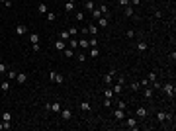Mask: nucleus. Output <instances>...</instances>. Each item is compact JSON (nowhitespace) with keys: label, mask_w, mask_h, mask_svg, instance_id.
<instances>
[{"label":"nucleus","mask_w":176,"mask_h":131,"mask_svg":"<svg viewBox=\"0 0 176 131\" xmlns=\"http://www.w3.org/2000/svg\"><path fill=\"white\" fill-rule=\"evenodd\" d=\"M6 65H4V63H0V76H2V74H6Z\"/></svg>","instance_id":"39"},{"label":"nucleus","mask_w":176,"mask_h":131,"mask_svg":"<svg viewBox=\"0 0 176 131\" xmlns=\"http://www.w3.org/2000/svg\"><path fill=\"white\" fill-rule=\"evenodd\" d=\"M104 98L112 100V98H114V90H112V88H106V90H104Z\"/></svg>","instance_id":"18"},{"label":"nucleus","mask_w":176,"mask_h":131,"mask_svg":"<svg viewBox=\"0 0 176 131\" xmlns=\"http://www.w3.org/2000/svg\"><path fill=\"white\" fill-rule=\"evenodd\" d=\"M31 49H33V51H39L41 47H39V43H33V45H31Z\"/></svg>","instance_id":"47"},{"label":"nucleus","mask_w":176,"mask_h":131,"mask_svg":"<svg viewBox=\"0 0 176 131\" xmlns=\"http://www.w3.org/2000/svg\"><path fill=\"white\" fill-rule=\"evenodd\" d=\"M125 125H127L129 129H137V119H135V118H127V121H125Z\"/></svg>","instance_id":"7"},{"label":"nucleus","mask_w":176,"mask_h":131,"mask_svg":"<svg viewBox=\"0 0 176 131\" xmlns=\"http://www.w3.org/2000/svg\"><path fill=\"white\" fill-rule=\"evenodd\" d=\"M137 49H139L141 53H143V51H147V49H149V45L145 43V41H139V43H137Z\"/></svg>","instance_id":"19"},{"label":"nucleus","mask_w":176,"mask_h":131,"mask_svg":"<svg viewBox=\"0 0 176 131\" xmlns=\"http://www.w3.org/2000/svg\"><path fill=\"white\" fill-rule=\"evenodd\" d=\"M163 90L166 92V96H174V86H172L170 82H166V84H164V86H163Z\"/></svg>","instance_id":"2"},{"label":"nucleus","mask_w":176,"mask_h":131,"mask_svg":"<svg viewBox=\"0 0 176 131\" xmlns=\"http://www.w3.org/2000/svg\"><path fill=\"white\" fill-rule=\"evenodd\" d=\"M80 47H88V39H80Z\"/></svg>","instance_id":"44"},{"label":"nucleus","mask_w":176,"mask_h":131,"mask_svg":"<svg viewBox=\"0 0 176 131\" xmlns=\"http://www.w3.org/2000/svg\"><path fill=\"white\" fill-rule=\"evenodd\" d=\"M49 112H55V114L61 112V104H59V102H53V104H51V110H49Z\"/></svg>","instance_id":"17"},{"label":"nucleus","mask_w":176,"mask_h":131,"mask_svg":"<svg viewBox=\"0 0 176 131\" xmlns=\"http://www.w3.org/2000/svg\"><path fill=\"white\" fill-rule=\"evenodd\" d=\"M92 16H94V20H98L100 16H102V12H100L98 8H94V10H92Z\"/></svg>","instance_id":"31"},{"label":"nucleus","mask_w":176,"mask_h":131,"mask_svg":"<svg viewBox=\"0 0 176 131\" xmlns=\"http://www.w3.org/2000/svg\"><path fill=\"white\" fill-rule=\"evenodd\" d=\"M6 76L8 78H16V70H6Z\"/></svg>","instance_id":"40"},{"label":"nucleus","mask_w":176,"mask_h":131,"mask_svg":"<svg viewBox=\"0 0 176 131\" xmlns=\"http://www.w3.org/2000/svg\"><path fill=\"white\" fill-rule=\"evenodd\" d=\"M26 31H28V28L24 26V24H18V26H16V33H18V35H24Z\"/></svg>","instance_id":"11"},{"label":"nucleus","mask_w":176,"mask_h":131,"mask_svg":"<svg viewBox=\"0 0 176 131\" xmlns=\"http://www.w3.org/2000/svg\"><path fill=\"white\" fill-rule=\"evenodd\" d=\"M114 118L118 119V121H119V119H123V118H125V110H119V108L114 110Z\"/></svg>","instance_id":"6"},{"label":"nucleus","mask_w":176,"mask_h":131,"mask_svg":"<svg viewBox=\"0 0 176 131\" xmlns=\"http://www.w3.org/2000/svg\"><path fill=\"white\" fill-rule=\"evenodd\" d=\"M49 80H53V82H57V84H63V74L51 70V73H49Z\"/></svg>","instance_id":"1"},{"label":"nucleus","mask_w":176,"mask_h":131,"mask_svg":"<svg viewBox=\"0 0 176 131\" xmlns=\"http://www.w3.org/2000/svg\"><path fill=\"white\" fill-rule=\"evenodd\" d=\"M33 43H39V35L37 33H31V45Z\"/></svg>","instance_id":"38"},{"label":"nucleus","mask_w":176,"mask_h":131,"mask_svg":"<svg viewBox=\"0 0 176 131\" xmlns=\"http://www.w3.org/2000/svg\"><path fill=\"white\" fill-rule=\"evenodd\" d=\"M74 18H76L78 22H82V20H84V14H80V12H78V14H76V16H74Z\"/></svg>","instance_id":"45"},{"label":"nucleus","mask_w":176,"mask_h":131,"mask_svg":"<svg viewBox=\"0 0 176 131\" xmlns=\"http://www.w3.org/2000/svg\"><path fill=\"white\" fill-rule=\"evenodd\" d=\"M125 16H133V6H131V4L125 6Z\"/></svg>","instance_id":"29"},{"label":"nucleus","mask_w":176,"mask_h":131,"mask_svg":"<svg viewBox=\"0 0 176 131\" xmlns=\"http://www.w3.org/2000/svg\"><path fill=\"white\" fill-rule=\"evenodd\" d=\"M139 88H141V84L137 82V80H135V82H131V90H133V92H137Z\"/></svg>","instance_id":"32"},{"label":"nucleus","mask_w":176,"mask_h":131,"mask_svg":"<svg viewBox=\"0 0 176 131\" xmlns=\"http://www.w3.org/2000/svg\"><path fill=\"white\" fill-rule=\"evenodd\" d=\"M16 80H18L20 84H26V82H28V74H26V73H18V74H16Z\"/></svg>","instance_id":"5"},{"label":"nucleus","mask_w":176,"mask_h":131,"mask_svg":"<svg viewBox=\"0 0 176 131\" xmlns=\"http://www.w3.org/2000/svg\"><path fill=\"white\" fill-rule=\"evenodd\" d=\"M37 12H39V14H47V4H45V2H39V4H37Z\"/></svg>","instance_id":"13"},{"label":"nucleus","mask_w":176,"mask_h":131,"mask_svg":"<svg viewBox=\"0 0 176 131\" xmlns=\"http://www.w3.org/2000/svg\"><path fill=\"white\" fill-rule=\"evenodd\" d=\"M47 20H49V22H55V20H57V16H55L53 12H47Z\"/></svg>","instance_id":"37"},{"label":"nucleus","mask_w":176,"mask_h":131,"mask_svg":"<svg viewBox=\"0 0 176 131\" xmlns=\"http://www.w3.org/2000/svg\"><path fill=\"white\" fill-rule=\"evenodd\" d=\"M98 10L102 12V16H108V6H106V4H102V6H100Z\"/></svg>","instance_id":"30"},{"label":"nucleus","mask_w":176,"mask_h":131,"mask_svg":"<svg viewBox=\"0 0 176 131\" xmlns=\"http://www.w3.org/2000/svg\"><path fill=\"white\" fill-rule=\"evenodd\" d=\"M2 121H12V114H10V112H4V114H2Z\"/></svg>","instance_id":"27"},{"label":"nucleus","mask_w":176,"mask_h":131,"mask_svg":"<svg viewBox=\"0 0 176 131\" xmlns=\"http://www.w3.org/2000/svg\"><path fill=\"white\" fill-rule=\"evenodd\" d=\"M61 114H63V119H67V121L73 118V112H70V110H61Z\"/></svg>","instance_id":"16"},{"label":"nucleus","mask_w":176,"mask_h":131,"mask_svg":"<svg viewBox=\"0 0 176 131\" xmlns=\"http://www.w3.org/2000/svg\"><path fill=\"white\" fill-rule=\"evenodd\" d=\"M0 90H2V92H8L10 90V82L8 80H2V82H0Z\"/></svg>","instance_id":"14"},{"label":"nucleus","mask_w":176,"mask_h":131,"mask_svg":"<svg viewBox=\"0 0 176 131\" xmlns=\"http://www.w3.org/2000/svg\"><path fill=\"white\" fill-rule=\"evenodd\" d=\"M76 33H78L76 28H70V29H69V35H70V37H76Z\"/></svg>","instance_id":"34"},{"label":"nucleus","mask_w":176,"mask_h":131,"mask_svg":"<svg viewBox=\"0 0 176 131\" xmlns=\"http://www.w3.org/2000/svg\"><path fill=\"white\" fill-rule=\"evenodd\" d=\"M76 59H78V63H84V61H86V55H84V53H78Z\"/></svg>","instance_id":"35"},{"label":"nucleus","mask_w":176,"mask_h":131,"mask_svg":"<svg viewBox=\"0 0 176 131\" xmlns=\"http://www.w3.org/2000/svg\"><path fill=\"white\" fill-rule=\"evenodd\" d=\"M118 2H119V6H129V2H131V0H118Z\"/></svg>","instance_id":"41"},{"label":"nucleus","mask_w":176,"mask_h":131,"mask_svg":"<svg viewBox=\"0 0 176 131\" xmlns=\"http://www.w3.org/2000/svg\"><path fill=\"white\" fill-rule=\"evenodd\" d=\"M65 10H67V12H73V10H74V0H67V4H65Z\"/></svg>","instance_id":"15"},{"label":"nucleus","mask_w":176,"mask_h":131,"mask_svg":"<svg viewBox=\"0 0 176 131\" xmlns=\"http://www.w3.org/2000/svg\"><path fill=\"white\" fill-rule=\"evenodd\" d=\"M125 35H127V37L131 39V37H135V31H125Z\"/></svg>","instance_id":"48"},{"label":"nucleus","mask_w":176,"mask_h":131,"mask_svg":"<svg viewBox=\"0 0 176 131\" xmlns=\"http://www.w3.org/2000/svg\"><path fill=\"white\" fill-rule=\"evenodd\" d=\"M2 129H4V123H0V131H2Z\"/></svg>","instance_id":"51"},{"label":"nucleus","mask_w":176,"mask_h":131,"mask_svg":"<svg viewBox=\"0 0 176 131\" xmlns=\"http://www.w3.org/2000/svg\"><path fill=\"white\" fill-rule=\"evenodd\" d=\"M98 29H100V28H98L96 24L92 22V24H88V28H86V33H92V35H96V33H98Z\"/></svg>","instance_id":"3"},{"label":"nucleus","mask_w":176,"mask_h":131,"mask_svg":"<svg viewBox=\"0 0 176 131\" xmlns=\"http://www.w3.org/2000/svg\"><path fill=\"white\" fill-rule=\"evenodd\" d=\"M135 115H137V118H145V115H147V110H145L143 106H141V108H137V110H135Z\"/></svg>","instance_id":"12"},{"label":"nucleus","mask_w":176,"mask_h":131,"mask_svg":"<svg viewBox=\"0 0 176 131\" xmlns=\"http://www.w3.org/2000/svg\"><path fill=\"white\" fill-rule=\"evenodd\" d=\"M88 45H90V47H98V41H96V35H94V37H92V39H90V41H88Z\"/></svg>","instance_id":"33"},{"label":"nucleus","mask_w":176,"mask_h":131,"mask_svg":"<svg viewBox=\"0 0 176 131\" xmlns=\"http://www.w3.org/2000/svg\"><path fill=\"white\" fill-rule=\"evenodd\" d=\"M53 47L57 49V51H63V49L67 47V43H65L63 39H57V41H55V45H53Z\"/></svg>","instance_id":"8"},{"label":"nucleus","mask_w":176,"mask_h":131,"mask_svg":"<svg viewBox=\"0 0 176 131\" xmlns=\"http://www.w3.org/2000/svg\"><path fill=\"white\" fill-rule=\"evenodd\" d=\"M69 47H70V49L78 47V41H76V37H70V39H69Z\"/></svg>","instance_id":"21"},{"label":"nucleus","mask_w":176,"mask_h":131,"mask_svg":"<svg viewBox=\"0 0 176 131\" xmlns=\"http://www.w3.org/2000/svg\"><path fill=\"white\" fill-rule=\"evenodd\" d=\"M118 108L119 110H125V102H123V100H119V102H118Z\"/></svg>","instance_id":"43"},{"label":"nucleus","mask_w":176,"mask_h":131,"mask_svg":"<svg viewBox=\"0 0 176 131\" xmlns=\"http://www.w3.org/2000/svg\"><path fill=\"white\" fill-rule=\"evenodd\" d=\"M139 84H141V86H143V88H145V86H149V84H151V82H149V80H147V78H141V82H139Z\"/></svg>","instance_id":"42"},{"label":"nucleus","mask_w":176,"mask_h":131,"mask_svg":"<svg viewBox=\"0 0 176 131\" xmlns=\"http://www.w3.org/2000/svg\"><path fill=\"white\" fill-rule=\"evenodd\" d=\"M112 90H114V94H119V92H121V90H123V84H119V82H115V84H114V88H112Z\"/></svg>","instance_id":"20"},{"label":"nucleus","mask_w":176,"mask_h":131,"mask_svg":"<svg viewBox=\"0 0 176 131\" xmlns=\"http://www.w3.org/2000/svg\"><path fill=\"white\" fill-rule=\"evenodd\" d=\"M90 57H92V59L100 57V51H98V47H92V49H90Z\"/></svg>","instance_id":"22"},{"label":"nucleus","mask_w":176,"mask_h":131,"mask_svg":"<svg viewBox=\"0 0 176 131\" xmlns=\"http://www.w3.org/2000/svg\"><path fill=\"white\" fill-rule=\"evenodd\" d=\"M157 119H159L160 123H163V121H166V114H164V112H159V114H157Z\"/></svg>","instance_id":"26"},{"label":"nucleus","mask_w":176,"mask_h":131,"mask_svg":"<svg viewBox=\"0 0 176 131\" xmlns=\"http://www.w3.org/2000/svg\"><path fill=\"white\" fill-rule=\"evenodd\" d=\"M153 92H155L153 88L145 86V90H143V98H147V100H151V98H153Z\"/></svg>","instance_id":"10"},{"label":"nucleus","mask_w":176,"mask_h":131,"mask_svg":"<svg viewBox=\"0 0 176 131\" xmlns=\"http://www.w3.org/2000/svg\"><path fill=\"white\" fill-rule=\"evenodd\" d=\"M63 53H65V57H69V59H70V57L74 55V51H73L70 47H65V49H63Z\"/></svg>","instance_id":"23"},{"label":"nucleus","mask_w":176,"mask_h":131,"mask_svg":"<svg viewBox=\"0 0 176 131\" xmlns=\"http://www.w3.org/2000/svg\"><path fill=\"white\" fill-rule=\"evenodd\" d=\"M114 74H115V70H110V73L104 76V82L108 84V86H112V82H114V78H112V76H114Z\"/></svg>","instance_id":"4"},{"label":"nucleus","mask_w":176,"mask_h":131,"mask_svg":"<svg viewBox=\"0 0 176 131\" xmlns=\"http://www.w3.org/2000/svg\"><path fill=\"white\" fill-rule=\"evenodd\" d=\"M0 2H4L6 6H12V2H10V0H0Z\"/></svg>","instance_id":"50"},{"label":"nucleus","mask_w":176,"mask_h":131,"mask_svg":"<svg viewBox=\"0 0 176 131\" xmlns=\"http://www.w3.org/2000/svg\"><path fill=\"white\" fill-rule=\"evenodd\" d=\"M104 106H106V108H110V106H112V100L106 98V100H104Z\"/></svg>","instance_id":"46"},{"label":"nucleus","mask_w":176,"mask_h":131,"mask_svg":"<svg viewBox=\"0 0 176 131\" xmlns=\"http://www.w3.org/2000/svg\"><path fill=\"white\" fill-rule=\"evenodd\" d=\"M147 80H149V82H153V80H157V73H155V70H151V73L147 74Z\"/></svg>","instance_id":"25"},{"label":"nucleus","mask_w":176,"mask_h":131,"mask_svg":"<svg viewBox=\"0 0 176 131\" xmlns=\"http://www.w3.org/2000/svg\"><path fill=\"white\" fill-rule=\"evenodd\" d=\"M80 110H84V112H88V110H90V104H88V102H82V104H80Z\"/></svg>","instance_id":"36"},{"label":"nucleus","mask_w":176,"mask_h":131,"mask_svg":"<svg viewBox=\"0 0 176 131\" xmlns=\"http://www.w3.org/2000/svg\"><path fill=\"white\" fill-rule=\"evenodd\" d=\"M59 39H63V41H69V39H70L69 31H61V33H59Z\"/></svg>","instance_id":"24"},{"label":"nucleus","mask_w":176,"mask_h":131,"mask_svg":"<svg viewBox=\"0 0 176 131\" xmlns=\"http://www.w3.org/2000/svg\"><path fill=\"white\" fill-rule=\"evenodd\" d=\"M84 8H86L88 12H92V10H94V2H92V0H86V4H84Z\"/></svg>","instance_id":"28"},{"label":"nucleus","mask_w":176,"mask_h":131,"mask_svg":"<svg viewBox=\"0 0 176 131\" xmlns=\"http://www.w3.org/2000/svg\"><path fill=\"white\" fill-rule=\"evenodd\" d=\"M96 26H98V28H106V26H108V16H100Z\"/></svg>","instance_id":"9"},{"label":"nucleus","mask_w":176,"mask_h":131,"mask_svg":"<svg viewBox=\"0 0 176 131\" xmlns=\"http://www.w3.org/2000/svg\"><path fill=\"white\" fill-rule=\"evenodd\" d=\"M129 4H133V6H139V4H141V0H131Z\"/></svg>","instance_id":"49"}]
</instances>
